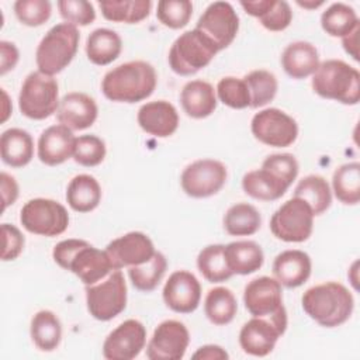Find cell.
<instances>
[{"label": "cell", "mask_w": 360, "mask_h": 360, "mask_svg": "<svg viewBox=\"0 0 360 360\" xmlns=\"http://www.w3.org/2000/svg\"><path fill=\"white\" fill-rule=\"evenodd\" d=\"M155 68L145 60H131L108 70L101 80L103 94L115 103H138L156 89Z\"/></svg>", "instance_id": "1"}, {"label": "cell", "mask_w": 360, "mask_h": 360, "mask_svg": "<svg viewBox=\"0 0 360 360\" xmlns=\"http://www.w3.org/2000/svg\"><path fill=\"white\" fill-rule=\"evenodd\" d=\"M52 257L59 267L72 271L86 285L101 281L114 270L107 252L84 239L60 240L55 245Z\"/></svg>", "instance_id": "2"}, {"label": "cell", "mask_w": 360, "mask_h": 360, "mask_svg": "<svg viewBox=\"0 0 360 360\" xmlns=\"http://www.w3.org/2000/svg\"><path fill=\"white\" fill-rule=\"evenodd\" d=\"M301 304L305 314L325 328L343 325L354 308L352 292L338 281H326L308 288L302 294Z\"/></svg>", "instance_id": "3"}, {"label": "cell", "mask_w": 360, "mask_h": 360, "mask_svg": "<svg viewBox=\"0 0 360 360\" xmlns=\"http://www.w3.org/2000/svg\"><path fill=\"white\" fill-rule=\"evenodd\" d=\"M311 86L322 98L347 105H354L360 100V73L340 59L321 62L312 75Z\"/></svg>", "instance_id": "4"}, {"label": "cell", "mask_w": 360, "mask_h": 360, "mask_svg": "<svg viewBox=\"0 0 360 360\" xmlns=\"http://www.w3.org/2000/svg\"><path fill=\"white\" fill-rule=\"evenodd\" d=\"M79 39L77 27L68 22L53 25L37 46L35 63L38 70L49 76L60 73L73 60Z\"/></svg>", "instance_id": "5"}, {"label": "cell", "mask_w": 360, "mask_h": 360, "mask_svg": "<svg viewBox=\"0 0 360 360\" xmlns=\"http://www.w3.org/2000/svg\"><path fill=\"white\" fill-rule=\"evenodd\" d=\"M219 51L197 28L180 34L170 46L169 65L176 75L191 76L204 69Z\"/></svg>", "instance_id": "6"}, {"label": "cell", "mask_w": 360, "mask_h": 360, "mask_svg": "<svg viewBox=\"0 0 360 360\" xmlns=\"http://www.w3.org/2000/svg\"><path fill=\"white\" fill-rule=\"evenodd\" d=\"M59 86L53 76L39 70L31 72L22 82L18 94V108L31 120H45L59 107Z\"/></svg>", "instance_id": "7"}, {"label": "cell", "mask_w": 360, "mask_h": 360, "mask_svg": "<svg viewBox=\"0 0 360 360\" xmlns=\"http://www.w3.org/2000/svg\"><path fill=\"white\" fill-rule=\"evenodd\" d=\"M89 314L101 322L111 321L127 307V283L121 270H112L101 281L86 285Z\"/></svg>", "instance_id": "8"}, {"label": "cell", "mask_w": 360, "mask_h": 360, "mask_svg": "<svg viewBox=\"0 0 360 360\" xmlns=\"http://www.w3.org/2000/svg\"><path fill=\"white\" fill-rule=\"evenodd\" d=\"M243 304L252 316L270 318L281 329H287L281 284L276 278L262 276L249 281L243 291Z\"/></svg>", "instance_id": "9"}, {"label": "cell", "mask_w": 360, "mask_h": 360, "mask_svg": "<svg viewBox=\"0 0 360 360\" xmlns=\"http://www.w3.org/2000/svg\"><path fill=\"white\" fill-rule=\"evenodd\" d=\"M314 217L304 200L292 197L274 211L270 218V231L283 242H305L312 233Z\"/></svg>", "instance_id": "10"}, {"label": "cell", "mask_w": 360, "mask_h": 360, "mask_svg": "<svg viewBox=\"0 0 360 360\" xmlns=\"http://www.w3.org/2000/svg\"><path fill=\"white\" fill-rule=\"evenodd\" d=\"M20 222L25 231L41 236L62 235L69 226L68 210L51 198H32L20 211Z\"/></svg>", "instance_id": "11"}, {"label": "cell", "mask_w": 360, "mask_h": 360, "mask_svg": "<svg viewBox=\"0 0 360 360\" xmlns=\"http://www.w3.org/2000/svg\"><path fill=\"white\" fill-rule=\"evenodd\" d=\"M253 136L273 148H287L292 145L298 136L297 121L278 108H264L256 112L250 122Z\"/></svg>", "instance_id": "12"}, {"label": "cell", "mask_w": 360, "mask_h": 360, "mask_svg": "<svg viewBox=\"0 0 360 360\" xmlns=\"http://www.w3.org/2000/svg\"><path fill=\"white\" fill-rule=\"evenodd\" d=\"M228 177L226 166L215 159H198L184 167L180 176L183 191L193 198H207L217 194Z\"/></svg>", "instance_id": "13"}, {"label": "cell", "mask_w": 360, "mask_h": 360, "mask_svg": "<svg viewBox=\"0 0 360 360\" xmlns=\"http://www.w3.org/2000/svg\"><path fill=\"white\" fill-rule=\"evenodd\" d=\"M195 28L204 34L218 51L228 48L239 30V17L228 1L211 3L197 21Z\"/></svg>", "instance_id": "14"}, {"label": "cell", "mask_w": 360, "mask_h": 360, "mask_svg": "<svg viewBox=\"0 0 360 360\" xmlns=\"http://www.w3.org/2000/svg\"><path fill=\"white\" fill-rule=\"evenodd\" d=\"M190 343L187 326L176 319L160 322L148 342L146 357L150 360H180Z\"/></svg>", "instance_id": "15"}, {"label": "cell", "mask_w": 360, "mask_h": 360, "mask_svg": "<svg viewBox=\"0 0 360 360\" xmlns=\"http://www.w3.org/2000/svg\"><path fill=\"white\" fill-rule=\"evenodd\" d=\"M146 329L138 319H127L108 333L103 343L107 360H132L145 347Z\"/></svg>", "instance_id": "16"}, {"label": "cell", "mask_w": 360, "mask_h": 360, "mask_svg": "<svg viewBox=\"0 0 360 360\" xmlns=\"http://www.w3.org/2000/svg\"><path fill=\"white\" fill-rule=\"evenodd\" d=\"M111 260L114 270L143 264L155 255L152 239L139 231L128 232L111 240L104 249Z\"/></svg>", "instance_id": "17"}, {"label": "cell", "mask_w": 360, "mask_h": 360, "mask_svg": "<svg viewBox=\"0 0 360 360\" xmlns=\"http://www.w3.org/2000/svg\"><path fill=\"white\" fill-rule=\"evenodd\" d=\"M163 301L177 314L194 312L201 300V284L197 277L187 270L173 271L163 285Z\"/></svg>", "instance_id": "18"}, {"label": "cell", "mask_w": 360, "mask_h": 360, "mask_svg": "<svg viewBox=\"0 0 360 360\" xmlns=\"http://www.w3.org/2000/svg\"><path fill=\"white\" fill-rule=\"evenodd\" d=\"M285 330L270 318L253 316L243 323L239 332V345L246 354L264 357L270 354Z\"/></svg>", "instance_id": "19"}, {"label": "cell", "mask_w": 360, "mask_h": 360, "mask_svg": "<svg viewBox=\"0 0 360 360\" xmlns=\"http://www.w3.org/2000/svg\"><path fill=\"white\" fill-rule=\"evenodd\" d=\"M98 115V108L93 97L86 93L72 91L62 97L56 120L59 124L68 127L72 131H82L90 128Z\"/></svg>", "instance_id": "20"}, {"label": "cell", "mask_w": 360, "mask_h": 360, "mask_svg": "<svg viewBox=\"0 0 360 360\" xmlns=\"http://www.w3.org/2000/svg\"><path fill=\"white\" fill-rule=\"evenodd\" d=\"M76 136L62 124L51 125L42 131L38 139V159L46 166H58L73 158Z\"/></svg>", "instance_id": "21"}, {"label": "cell", "mask_w": 360, "mask_h": 360, "mask_svg": "<svg viewBox=\"0 0 360 360\" xmlns=\"http://www.w3.org/2000/svg\"><path fill=\"white\" fill-rule=\"evenodd\" d=\"M139 127L156 138H167L179 128V112L166 100L149 101L141 105L136 115Z\"/></svg>", "instance_id": "22"}, {"label": "cell", "mask_w": 360, "mask_h": 360, "mask_svg": "<svg viewBox=\"0 0 360 360\" xmlns=\"http://www.w3.org/2000/svg\"><path fill=\"white\" fill-rule=\"evenodd\" d=\"M312 263L308 253L298 249H288L278 253L273 262L274 278L287 288L302 285L311 276Z\"/></svg>", "instance_id": "23"}, {"label": "cell", "mask_w": 360, "mask_h": 360, "mask_svg": "<svg viewBox=\"0 0 360 360\" xmlns=\"http://www.w3.org/2000/svg\"><path fill=\"white\" fill-rule=\"evenodd\" d=\"M319 63L318 49L308 41L291 42L281 53V66L284 72L297 80L312 76Z\"/></svg>", "instance_id": "24"}, {"label": "cell", "mask_w": 360, "mask_h": 360, "mask_svg": "<svg viewBox=\"0 0 360 360\" xmlns=\"http://www.w3.org/2000/svg\"><path fill=\"white\" fill-rule=\"evenodd\" d=\"M180 103L188 117L207 118L217 108V93L205 80H190L180 91Z\"/></svg>", "instance_id": "25"}, {"label": "cell", "mask_w": 360, "mask_h": 360, "mask_svg": "<svg viewBox=\"0 0 360 360\" xmlns=\"http://www.w3.org/2000/svg\"><path fill=\"white\" fill-rule=\"evenodd\" d=\"M1 160L11 167L27 166L34 156V141L21 128H8L0 136Z\"/></svg>", "instance_id": "26"}, {"label": "cell", "mask_w": 360, "mask_h": 360, "mask_svg": "<svg viewBox=\"0 0 360 360\" xmlns=\"http://www.w3.org/2000/svg\"><path fill=\"white\" fill-rule=\"evenodd\" d=\"M288 184L273 174L270 170L260 167L257 170H250L242 177L243 191L256 200L262 201H276L285 194Z\"/></svg>", "instance_id": "27"}, {"label": "cell", "mask_w": 360, "mask_h": 360, "mask_svg": "<svg viewBox=\"0 0 360 360\" xmlns=\"http://www.w3.org/2000/svg\"><path fill=\"white\" fill-rule=\"evenodd\" d=\"M225 259L233 274L248 276L263 266L264 255L253 240H235L225 246Z\"/></svg>", "instance_id": "28"}, {"label": "cell", "mask_w": 360, "mask_h": 360, "mask_svg": "<svg viewBox=\"0 0 360 360\" xmlns=\"http://www.w3.org/2000/svg\"><path fill=\"white\" fill-rule=\"evenodd\" d=\"M121 49V37L110 28L94 30L86 41L87 59L97 66H105L114 62L120 56Z\"/></svg>", "instance_id": "29"}, {"label": "cell", "mask_w": 360, "mask_h": 360, "mask_svg": "<svg viewBox=\"0 0 360 360\" xmlns=\"http://www.w3.org/2000/svg\"><path fill=\"white\" fill-rule=\"evenodd\" d=\"M66 201L76 212H90L101 201V187L90 174L75 176L66 188Z\"/></svg>", "instance_id": "30"}, {"label": "cell", "mask_w": 360, "mask_h": 360, "mask_svg": "<svg viewBox=\"0 0 360 360\" xmlns=\"http://www.w3.org/2000/svg\"><path fill=\"white\" fill-rule=\"evenodd\" d=\"M30 333L41 352H53L62 340V323L52 311L41 309L31 319Z\"/></svg>", "instance_id": "31"}, {"label": "cell", "mask_w": 360, "mask_h": 360, "mask_svg": "<svg viewBox=\"0 0 360 360\" xmlns=\"http://www.w3.org/2000/svg\"><path fill=\"white\" fill-rule=\"evenodd\" d=\"M98 7L105 20L112 22L136 24L145 20L152 8L150 0H103Z\"/></svg>", "instance_id": "32"}, {"label": "cell", "mask_w": 360, "mask_h": 360, "mask_svg": "<svg viewBox=\"0 0 360 360\" xmlns=\"http://www.w3.org/2000/svg\"><path fill=\"white\" fill-rule=\"evenodd\" d=\"M260 212L248 202H236L224 215V229L231 236H250L260 229Z\"/></svg>", "instance_id": "33"}, {"label": "cell", "mask_w": 360, "mask_h": 360, "mask_svg": "<svg viewBox=\"0 0 360 360\" xmlns=\"http://www.w3.org/2000/svg\"><path fill=\"white\" fill-rule=\"evenodd\" d=\"M236 311L238 302L229 288L214 287L208 290L204 301V312L211 323L217 326L228 325L233 321Z\"/></svg>", "instance_id": "34"}, {"label": "cell", "mask_w": 360, "mask_h": 360, "mask_svg": "<svg viewBox=\"0 0 360 360\" xmlns=\"http://www.w3.org/2000/svg\"><path fill=\"white\" fill-rule=\"evenodd\" d=\"M294 197L304 200L311 207L314 215H321L330 207L332 190L322 176L308 174L297 184Z\"/></svg>", "instance_id": "35"}, {"label": "cell", "mask_w": 360, "mask_h": 360, "mask_svg": "<svg viewBox=\"0 0 360 360\" xmlns=\"http://www.w3.org/2000/svg\"><path fill=\"white\" fill-rule=\"evenodd\" d=\"M197 267L210 283H222L233 276L225 259V245L221 243L202 248L197 256Z\"/></svg>", "instance_id": "36"}, {"label": "cell", "mask_w": 360, "mask_h": 360, "mask_svg": "<svg viewBox=\"0 0 360 360\" xmlns=\"http://www.w3.org/2000/svg\"><path fill=\"white\" fill-rule=\"evenodd\" d=\"M335 197L346 205H356L360 201V165L349 162L339 166L332 177Z\"/></svg>", "instance_id": "37"}, {"label": "cell", "mask_w": 360, "mask_h": 360, "mask_svg": "<svg viewBox=\"0 0 360 360\" xmlns=\"http://www.w3.org/2000/svg\"><path fill=\"white\" fill-rule=\"evenodd\" d=\"M321 25L328 35L340 38L360 27L354 8L345 3L330 4L321 15Z\"/></svg>", "instance_id": "38"}, {"label": "cell", "mask_w": 360, "mask_h": 360, "mask_svg": "<svg viewBox=\"0 0 360 360\" xmlns=\"http://www.w3.org/2000/svg\"><path fill=\"white\" fill-rule=\"evenodd\" d=\"M167 269V260L163 253L155 252L150 260L143 264L128 267V276L132 285L143 292L153 291L162 281Z\"/></svg>", "instance_id": "39"}, {"label": "cell", "mask_w": 360, "mask_h": 360, "mask_svg": "<svg viewBox=\"0 0 360 360\" xmlns=\"http://www.w3.org/2000/svg\"><path fill=\"white\" fill-rule=\"evenodd\" d=\"M243 80L249 90L252 108H259L269 104L270 101H273V98L277 94V89H278L277 77L269 70H264V69L252 70L243 77Z\"/></svg>", "instance_id": "40"}, {"label": "cell", "mask_w": 360, "mask_h": 360, "mask_svg": "<svg viewBox=\"0 0 360 360\" xmlns=\"http://www.w3.org/2000/svg\"><path fill=\"white\" fill-rule=\"evenodd\" d=\"M215 93L219 101L231 108L243 110L250 107V96L243 79L235 76L222 77L217 84Z\"/></svg>", "instance_id": "41"}, {"label": "cell", "mask_w": 360, "mask_h": 360, "mask_svg": "<svg viewBox=\"0 0 360 360\" xmlns=\"http://www.w3.org/2000/svg\"><path fill=\"white\" fill-rule=\"evenodd\" d=\"M193 14V3L188 0H160L156 17L167 28L179 30L188 24Z\"/></svg>", "instance_id": "42"}, {"label": "cell", "mask_w": 360, "mask_h": 360, "mask_svg": "<svg viewBox=\"0 0 360 360\" xmlns=\"http://www.w3.org/2000/svg\"><path fill=\"white\" fill-rule=\"evenodd\" d=\"M107 153L105 143L97 135H82L76 139L73 160L84 167L100 165Z\"/></svg>", "instance_id": "43"}, {"label": "cell", "mask_w": 360, "mask_h": 360, "mask_svg": "<svg viewBox=\"0 0 360 360\" xmlns=\"http://www.w3.org/2000/svg\"><path fill=\"white\" fill-rule=\"evenodd\" d=\"M14 13L21 24L39 27L49 20L52 6L48 0H17L14 3Z\"/></svg>", "instance_id": "44"}, {"label": "cell", "mask_w": 360, "mask_h": 360, "mask_svg": "<svg viewBox=\"0 0 360 360\" xmlns=\"http://www.w3.org/2000/svg\"><path fill=\"white\" fill-rule=\"evenodd\" d=\"M58 8L65 22L75 27H86L96 20L94 7L86 0H59Z\"/></svg>", "instance_id": "45"}, {"label": "cell", "mask_w": 360, "mask_h": 360, "mask_svg": "<svg viewBox=\"0 0 360 360\" xmlns=\"http://www.w3.org/2000/svg\"><path fill=\"white\" fill-rule=\"evenodd\" d=\"M262 167L270 170L273 174H276L278 179H281L288 186L292 184V181L298 176V162L291 153H273L269 155L263 163Z\"/></svg>", "instance_id": "46"}, {"label": "cell", "mask_w": 360, "mask_h": 360, "mask_svg": "<svg viewBox=\"0 0 360 360\" xmlns=\"http://www.w3.org/2000/svg\"><path fill=\"white\" fill-rule=\"evenodd\" d=\"M257 20L269 31H284L291 24L292 11L287 1L271 0L270 7Z\"/></svg>", "instance_id": "47"}, {"label": "cell", "mask_w": 360, "mask_h": 360, "mask_svg": "<svg viewBox=\"0 0 360 360\" xmlns=\"http://www.w3.org/2000/svg\"><path fill=\"white\" fill-rule=\"evenodd\" d=\"M1 235H3L1 260L3 262L15 260L24 249V243H25L24 235L17 226L11 224H1Z\"/></svg>", "instance_id": "48"}, {"label": "cell", "mask_w": 360, "mask_h": 360, "mask_svg": "<svg viewBox=\"0 0 360 360\" xmlns=\"http://www.w3.org/2000/svg\"><path fill=\"white\" fill-rule=\"evenodd\" d=\"M20 59L17 46L8 41H0V75L4 76L13 70Z\"/></svg>", "instance_id": "49"}, {"label": "cell", "mask_w": 360, "mask_h": 360, "mask_svg": "<svg viewBox=\"0 0 360 360\" xmlns=\"http://www.w3.org/2000/svg\"><path fill=\"white\" fill-rule=\"evenodd\" d=\"M0 190H1V200H3V211H4L8 205L14 204L15 200L18 198V184L11 174L1 172Z\"/></svg>", "instance_id": "50"}, {"label": "cell", "mask_w": 360, "mask_h": 360, "mask_svg": "<svg viewBox=\"0 0 360 360\" xmlns=\"http://www.w3.org/2000/svg\"><path fill=\"white\" fill-rule=\"evenodd\" d=\"M229 354L218 345H204L197 349V352L193 354V359L200 360H225Z\"/></svg>", "instance_id": "51"}, {"label": "cell", "mask_w": 360, "mask_h": 360, "mask_svg": "<svg viewBox=\"0 0 360 360\" xmlns=\"http://www.w3.org/2000/svg\"><path fill=\"white\" fill-rule=\"evenodd\" d=\"M271 4V0H256V1H240L242 8L252 17L259 18Z\"/></svg>", "instance_id": "52"}, {"label": "cell", "mask_w": 360, "mask_h": 360, "mask_svg": "<svg viewBox=\"0 0 360 360\" xmlns=\"http://www.w3.org/2000/svg\"><path fill=\"white\" fill-rule=\"evenodd\" d=\"M359 31L360 27H357L354 31H352L349 35L342 38V45L345 48V51L354 59L359 60V46H357V41H359Z\"/></svg>", "instance_id": "53"}, {"label": "cell", "mask_w": 360, "mask_h": 360, "mask_svg": "<svg viewBox=\"0 0 360 360\" xmlns=\"http://www.w3.org/2000/svg\"><path fill=\"white\" fill-rule=\"evenodd\" d=\"M1 94H3V115H1V122H6L7 118H8L10 114H11L13 107H11V104H10V101H8V96H7V93L4 91V89H1Z\"/></svg>", "instance_id": "54"}, {"label": "cell", "mask_w": 360, "mask_h": 360, "mask_svg": "<svg viewBox=\"0 0 360 360\" xmlns=\"http://www.w3.org/2000/svg\"><path fill=\"white\" fill-rule=\"evenodd\" d=\"M297 4L304 7V8H309L311 10V8H316V7L322 6L323 1L322 0H319V1H301V0H297Z\"/></svg>", "instance_id": "55"}]
</instances>
